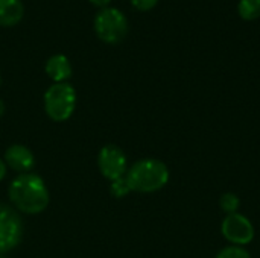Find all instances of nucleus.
I'll list each match as a JSON object with an SVG mask.
<instances>
[{
  "label": "nucleus",
  "mask_w": 260,
  "mask_h": 258,
  "mask_svg": "<svg viewBox=\"0 0 260 258\" xmlns=\"http://www.w3.org/2000/svg\"><path fill=\"white\" fill-rule=\"evenodd\" d=\"M222 237L235 246H247L254 240L256 230L253 222L242 213L229 214L221 224Z\"/></svg>",
  "instance_id": "nucleus-6"
},
{
  "label": "nucleus",
  "mask_w": 260,
  "mask_h": 258,
  "mask_svg": "<svg viewBox=\"0 0 260 258\" xmlns=\"http://www.w3.org/2000/svg\"><path fill=\"white\" fill-rule=\"evenodd\" d=\"M171 172L168 166L157 158H142L136 161L125 175V179L131 192L137 193H155L166 187Z\"/></svg>",
  "instance_id": "nucleus-2"
},
{
  "label": "nucleus",
  "mask_w": 260,
  "mask_h": 258,
  "mask_svg": "<svg viewBox=\"0 0 260 258\" xmlns=\"http://www.w3.org/2000/svg\"><path fill=\"white\" fill-rule=\"evenodd\" d=\"M219 207L221 210L229 216V214H235L239 213V207H241V199L236 193L227 192L224 195H221L219 198Z\"/></svg>",
  "instance_id": "nucleus-12"
},
{
  "label": "nucleus",
  "mask_w": 260,
  "mask_h": 258,
  "mask_svg": "<svg viewBox=\"0 0 260 258\" xmlns=\"http://www.w3.org/2000/svg\"><path fill=\"white\" fill-rule=\"evenodd\" d=\"M44 111L53 122H66L76 108V91L69 82L50 85L43 97Z\"/></svg>",
  "instance_id": "nucleus-3"
},
{
  "label": "nucleus",
  "mask_w": 260,
  "mask_h": 258,
  "mask_svg": "<svg viewBox=\"0 0 260 258\" xmlns=\"http://www.w3.org/2000/svg\"><path fill=\"white\" fill-rule=\"evenodd\" d=\"M0 258H6V257H3V255H0Z\"/></svg>",
  "instance_id": "nucleus-20"
},
{
  "label": "nucleus",
  "mask_w": 260,
  "mask_h": 258,
  "mask_svg": "<svg viewBox=\"0 0 260 258\" xmlns=\"http://www.w3.org/2000/svg\"><path fill=\"white\" fill-rule=\"evenodd\" d=\"M110 2L111 0H90V3L91 5H94V6H98V8H107L108 5H110Z\"/></svg>",
  "instance_id": "nucleus-16"
},
{
  "label": "nucleus",
  "mask_w": 260,
  "mask_h": 258,
  "mask_svg": "<svg viewBox=\"0 0 260 258\" xmlns=\"http://www.w3.org/2000/svg\"><path fill=\"white\" fill-rule=\"evenodd\" d=\"M6 173H8V167H6L5 161L0 158V181H3V179H5Z\"/></svg>",
  "instance_id": "nucleus-17"
},
{
  "label": "nucleus",
  "mask_w": 260,
  "mask_h": 258,
  "mask_svg": "<svg viewBox=\"0 0 260 258\" xmlns=\"http://www.w3.org/2000/svg\"><path fill=\"white\" fill-rule=\"evenodd\" d=\"M0 87H2V75H0Z\"/></svg>",
  "instance_id": "nucleus-19"
},
{
  "label": "nucleus",
  "mask_w": 260,
  "mask_h": 258,
  "mask_svg": "<svg viewBox=\"0 0 260 258\" xmlns=\"http://www.w3.org/2000/svg\"><path fill=\"white\" fill-rule=\"evenodd\" d=\"M96 36L105 44L122 43L129 30L126 15L117 8H102L94 15L93 21Z\"/></svg>",
  "instance_id": "nucleus-4"
},
{
  "label": "nucleus",
  "mask_w": 260,
  "mask_h": 258,
  "mask_svg": "<svg viewBox=\"0 0 260 258\" xmlns=\"http://www.w3.org/2000/svg\"><path fill=\"white\" fill-rule=\"evenodd\" d=\"M24 234V225L18 211L6 204H0V255L15 249Z\"/></svg>",
  "instance_id": "nucleus-5"
},
{
  "label": "nucleus",
  "mask_w": 260,
  "mask_h": 258,
  "mask_svg": "<svg viewBox=\"0 0 260 258\" xmlns=\"http://www.w3.org/2000/svg\"><path fill=\"white\" fill-rule=\"evenodd\" d=\"M5 114V103H3V100L0 99V117Z\"/></svg>",
  "instance_id": "nucleus-18"
},
{
  "label": "nucleus",
  "mask_w": 260,
  "mask_h": 258,
  "mask_svg": "<svg viewBox=\"0 0 260 258\" xmlns=\"http://www.w3.org/2000/svg\"><path fill=\"white\" fill-rule=\"evenodd\" d=\"M24 15V5L21 0H0V26L11 27L18 24Z\"/></svg>",
  "instance_id": "nucleus-10"
},
{
  "label": "nucleus",
  "mask_w": 260,
  "mask_h": 258,
  "mask_svg": "<svg viewBox=\"0 0 260 258\" xmlns=\"http://www.w3.org/2000/svg\"><path fill=\"white\" fill-rule=\"evenodd\" d=\"M110 192H111V195L114 198H125V196H128L131 193V189H129V186H128V182H126V179L123 176V178H119V179L111 182Z\"/></svg>",
  "instance_id": "nucleus-14"
},
{
  "label": "nucleus",
  "mask_w": 260,
  "mask_h": 258,
  "mask_svg": "<svg viewBox=\"0 0 260 258\" xmlns=\"http://www.w3.org/2000/svg\"><path fill=\"white\" fill-rule=\"evenodd\" d=\"M98 167L102 176L113 182L126 175L128 158L119 146L107 144L98 154Z\"/></svg>",
  "instance_id": "nucleus-7"
},
{
  "label": "nucleus",
  "mask_w": 260,
  "mask_h": 258,
  "mask_svg": "<svg viewBox=\"0 0 260 258\" xmlns=\"http://www.w3.org/2000/svg\"><path fill=\"white\" fill-rule=\"evenodd\" d=\"M157 3H158V0H131V5L137 11H142V12H146V11L154 9Z\"/></svg>",
  "instance_id": "nucleus-15"
},
{
  "label": "nucleus",
  "mask_w": 260,
  "mask_h": 258,
  "mask_svg": "<svg viewBox=\"0 0 260 258\" xmlns=\"http://www.w3.org/2000/svg\"><path fill=\"white\" fill-rule=\"evenodd\" d=\"M3 161L8 169L17 172L18 175L30 172L35 166L34 152L24 144H11L5 152Z\"/></svg>",
  "instance_id": "nucleus-8"
},
{
  "label": "nucleus",
  "mask_w": 260,
  "mask_h": 258,
  "mask_svg": "<svg viewBox=\"0 0 260 258\" xmlns=\"http://www.w3.org/2000/svg\"><path fill=\"white\" fill-rule=\"evenodd\" d=\"M238 14L245 21H253L260 17V0H241L238 5Z\"/></svg>",
  "instance_id": "nucleus-11"
},
{
  "label": "nucleus",
  "mask_w": 260,
  "mask_h": 258,
  "mask_svg": "<svg viewBox=\"0 0 260 258\" xmlns=\"http://www.w3.org/2000/svg\"><path fill=\"white\" fill-rule=\"evenodd\" d=\"M8 196L12 207L24 214H40L50 202L44 179L34 172L17 175L8 187Z\"/></svg>",
  "instance_id": "nucleus-1"
},
{
  "label": "nucleus",
  "mask_w": 260,
  "mask_h": 258,
  "mask_svg": "<svg viewBox=\"0 0 260 258\" xmlns=\"http://www.w3.org/2000/svg\"><path fill=\"white\" fill-rule=\"evenodd\" d=\"M216 258H251V254L247 251L245 246L229 245L216 254Z\"/></svg>",
  "instance_id": "nucleus-13"
},
{
  "label": "nucleus",
  "mask_w": 260,
  "mask_h": 258,
  "mask_svg": "<svg viewBox=\"0 0 260 258\" xmlns=\"http://www.w3.org/2000/svg\"><path fill=\"white\" fill-rule=\"evenodd\" d=\"M44 71L55 84H59V82H66L72 78L73 68H72L70 59L66 55L56 53L46 61Z\"/></svg>",
  "instance_id": "nucleus-9"
}]
</instances>
